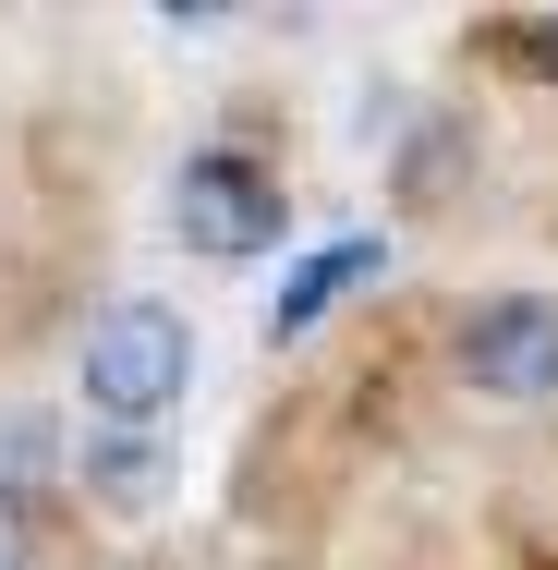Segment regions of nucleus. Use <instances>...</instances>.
Returning <instances> with one entry per match:
<instances>
[{
	"instance_id": "nucleus-1",
	"label": "nucleus",
	"mask_w": 558,
	"mask_h": 570,
	"mask_svg": "<svg viewBox=\"0 0 558 570\" xmlns=\"http://www.w3.org/2000/svg\"><path fill=\"white\" fill-rule=\"evenodd\" d=\"M280 219H292V195H280V170H267V158H243V146H207V158H183V170H170V230H183L207 267L267 255Z\"/></svg>"
},
{
	"instance_id": "nucleus-2",
	"label": "nucleus",
	"mask_w": 558,
	"mask_h": 570,
	"mask_svg": "<svg viewBox=\"0 0 558 570\" xmlns=\"http://www.w3.org/2000/svg\"><path fill=\"white\" fill-rule=\"evenodd\" d=\"M183 376H195V328H183L170 304H110V316L86 328V401H98L110 425H158V413L183 401Z\"/></svg>"
},
{
	"instance_id": "nucleus-3",
	"label": "nucleus",
	"mask_w": 558,
	"mask_h": 570,
	"mask_svg": "<svg viewBox=\"0 0 558 570\" xmlns=\"http://www.w3.org/2000/svg\"><path fill=\"white\" fill-rule=\"evenodd\" d=\"M461 376L486 401H558V304L547 292H498L461 316Z\"/></svg>"
},
{
	"instance_id": "nucleus-4",
	"label": "nucleus",
	"mask_w": 558,
	"mask_h": 570,
	"mask_svg": "<svg viewBox=\"0 0 558 570\" xmlns=\"http://www.w3.org/2000/svg\"><path fill=\"white\" fill-rule=\"evenodd\" d=\"M376 267H389V243H376V230H352V243H329V255H304V267L280 279V304H267V341H304L340 292H364Z\"/></svg>"
},
{
	"instance_id": "nucleus-5",
	"label": "nucleus",
	"mask_w": 558,
	"mask_h": 570,
	"mask_svg": "<svg viewBox=\"0 0 558 570\" xmlns=\"http://www.w3.org/2000/svg\"><path fill=\"white\" fill-rule=\"evenodd\" d=\"M0 570H37V522H25V498H0Z\"/></svg>"
},
{
	"instance_id": "nucleus-6",
	"label": "nucleus",
	"mask_w": 558,
	"mask_h": 570,
	"mask_svg": "<svg viewBox=\"0 0 558 570\" xmlns=\"http://www.w3.org/2000/svg\"><path fill=\"white\" fill-rule=\"evenodd\" d=\"M522 61H535V73L558 86V12H535V24H522Z\"/></svg>"
}]
</instances>
